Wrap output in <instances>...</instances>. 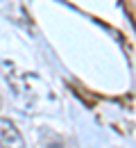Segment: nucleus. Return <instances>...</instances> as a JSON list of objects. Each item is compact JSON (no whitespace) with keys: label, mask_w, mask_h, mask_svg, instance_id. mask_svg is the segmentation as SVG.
Masks as SVG:
<instances>
[{"label":"nucleus","mask_w":136,"mask_h":148,"mask_svg":"<svg viewBox=\"0 0 136 148\" xmlns=\"http://www.w3.org/2000/svg\"><path fill=\"white\" fill-rule=\"evenodd\" d=\"M0 146L2 148H25L18 128L9 119H0Z\"/></svg>","instance_id":"1"}]
</instances>
